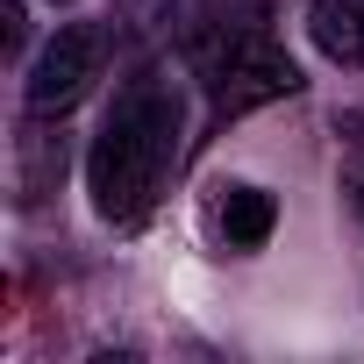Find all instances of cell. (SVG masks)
Listing matches in <instances>:
<instances>
[{
  "label": "cell",
  "instance_id": "5",
  "mask_svg": "<svg viewBox=\"0 0 364 364\" xmlns=\"http://www.w3.org/2000/svg\"><path fill=\"white\" fill-rule=\"evenodd\" d=\"M307 36H314L321 58L364 65V0H314L307 8Z\"/></svg>",
  "mask_w": 364,
  "mask_h": 364
},
{
  "label": "cell",
  "instance_id": "1",
  "mask_svg": "<svg viewBox=\"0 0 364 364\" xmlns=\"http://www.w3.org/2000/svg\"><path fill=\"white\" fill-rule=\"evenodd\" d=\"M178 129H186V107H178V86L157 79V72H136L100 136H93V157H86V193H93V215L114 222V229H136L157 193H164V178L178 164Z\"/></svg>",
  "mask_w": 364,
  "mask_h": 364
},
{
  "label": "cell",
  "instance_id": "6",
  "mask_svg": "<svg viewBox=\"0 0 364 364\" xmlns=\"http://www.w3.org/2000/svg\"><path fill=\"white\" fill-rule=\"evenodd\" d=\"M357 136H350V157H343V186H350V200L364 208V122H350Z\"/></svg>",
  "mask_w": 364,
  "mask_h": 364
},
{
  "label": "cell",
  "instance_id": "2",
  "mask_svg": "<svg viewBox=\"0 0 364 364\" xmlns=\"http://www.w3.org/2000/svg\"><path fill=\"white\" fill-rule=\"evenodd\" d=\"M193 65H200V86H208L215 122L300 93V65L272 43L264 22H215V29H200L193 36Z\"/></svg>",
  "mask_w": 364,
  "mask_h": 364
},
{
  "label": "cell",
  "instance_id": "4",
  "mask_svg": "<svg viewBox=\"0 0 364 364\" xmlns=\"http://www.w3.org/2000/svg\"><path fill=\"white\" fill-rule=\"evenodd\" d=\"M215 229H222L229 250H264L272 229H279V200H272L264 186H222V200H215Z\"/></svg>",
  "mask_w": 364,
  "mask_h": 364
},
{
  "label": "cell",
  "instance_id": "3",
  "mask_svg": "<svg viewBox=\"0 0 364 364\" xmlns=\"http://www.w3.org/2000/svg\"><path fill=\"white\" fill-rule=\"evenodd\" d=\"M93 79H100V29L65 22V29L29 58V79H22L29 114H65V107H79Z\"/></svg>",
  "mask_w": 364,
  "mask_h": 364
}]
</instances>
